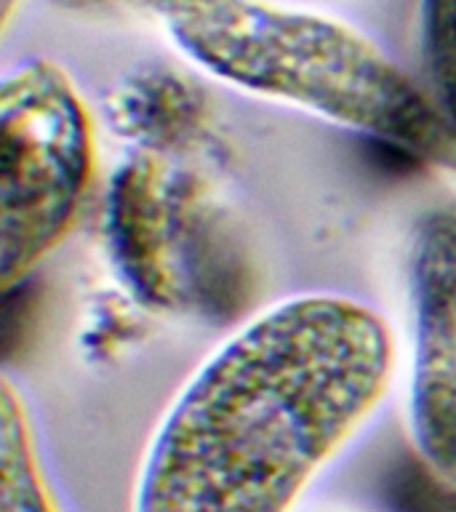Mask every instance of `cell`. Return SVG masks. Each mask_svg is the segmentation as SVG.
<instances>
[{"label":"cell","instance_id":"cell-1","mask_svg":"<svg viewBox=\"0 0 456 512\" xmlns=\"http://www.w3.org/2000/svg\"><path fill=\"white\" fill-rule=\"evenodd\" d=\"M398 376L382 312L310 291L267 304L176 390L131 488V512H299L379 414Z\"/></svg>","mask_w":456,"mask_h":512},{"label":"cell","instance_id":"cell-2","mask_svg":"<svg viewBox=\"0 0 456 512\" xmlns=\"http://www.w3.org/2000/svg\"><path fill=\"white\" fill-rule=\"evenodd\" d=\"M208 78L414 155L454 139L430 88L358 27L280 0H190L163 16Z\"/></svg>","mask_w":456,"mask_h":512},{"label":"cell","instance_id":"cell-3","mask_svg":"<svg viewBox=\"0 0 456 512\" xmlns=\"http://www.w3.org/2000/svg\"><path fill=\"white\" fill-rule=\"evenodd\" d=\"M0 278L11 291L75 230L99 171L94 112L62 64L24 59L0 83Z\"/></svg>","mask_w":456,"mask_h":512},{"label":"cell","instance_id":"cell-4","mask_svg":"<svg viewBox=\"0 0 456 512\" xmlns=\"http://www.w3.org/2000/svg\"><path fill=\"white\" fill-rule=\"evenodd\" d=\"M406 430L422 467L456 494V203L427 211L408 248Z\"/></svg>","mask_w":456,"mask_h":512},{"label":"cell","instance_id":"cell-5","mask_svg":"<svg viewBox=\"0 0 456 512\" xmlns=\"http://www.w3.org/2000/svg\"><path fill=\"white\" fill-rule=\"evenodd\" d=\"M0 512H67L48 472L32 406L8 374L0 387Z\"/></svg>","mask_w":456,"mask_h":512},{"label":"cell","instance_id":"cell-6","mask_svg":"<svg viewBox=\"0 0 456 512\" xmlns=\"http://www.w3.org/2000/svg\"><path fill=\"white\" fill-rule=\"evenodd\" d=\"M427 88L456 139V0H422Z\"/></svg>","mask_w":456,"mask_h":512},{"label":"cell","instance_id":"cell-7","mask_svg":"<svg viewBox=\"0 0 456 512\" xmlns=\"http://www.w3.org/2000/svg\"><path fill=\"white\" fill-rule=\"evenodd\" d=\"M131 3H142V6L155 8L160 16H166L168 11H174V8L184 6V3H190V0H131Z\"/></svg>","mask_w":456,"mask_h":512}]
</instances>
